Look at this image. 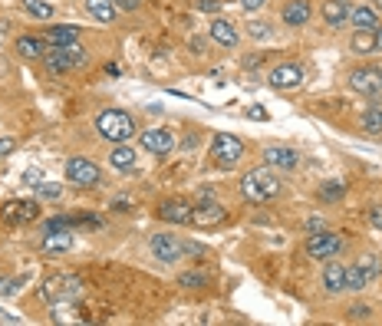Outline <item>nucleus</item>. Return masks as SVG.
Returning <instances> with one entry per match:
<instances>
[{
	"mask_svg": "<svg viewBox=\"0 0 382 326\" xmlns=\"http://www.w3.org/2000/svg\"><path fill=\"white\" fill-rule=\"evenodd\" d=\"M281 178L273 175L271 165H264V168H251V172L244 175V182H241V194L247 198V201L254 204H264V201H271V198H277L281 194Z\"/></svg>",
	"mask_w": 382,
	"mask_h": 326,
	"instance_id": "1",
	"label": "nucleus"
},
{
	"mask_svg": "<svg viewBox=\"0 0 382 326\" xmlns=\"http://www.w3.org/2000/svg\"><path fill=\"white\" fill-rule=\"evenodd\" d=\"M43 66L50 76H60V73L70 70H86L90 66V53L82 50L80 43H70V46H50L47 56H43Z\"/></svg>",
	"mask_w": 382,
	"mask_h": 326,
	"instance_id": "2",
	"label": "nucleus"
},
{
	"mask_svg": "<svg viewBox=\"0 0 382 326\" xmlns=\"http://www.w3.org/2000/svg\"><path fill=\"white\" fill-rule=\"evenodd\" d=\"M96 129H99V135L106 142L116 145V142H125V139L135 135V119L129 113H122V109H106L96 119Z\"/></svg>",
	"mask_w": 382,
	"mask_h": 326,
	"instance_id": "3",
	"label": "nucleus"
},
{
	"mask_svg": "<svg viewBox=\"0 0 382 326\" xmlns=\"http://www.w3.org/2000/svg\"><path fill=\"white\" fill-rule=\"evenodd\" d=\"M82 290V280L76 274H53L47 284L40 287V294L47 303H66L73 296H80Z\"/></svg>",
	"mask_w": 382,
	"mask_h": 326,
	"instance_id": "4",
	"label": "nucleus"
},
{
	"mask_svg": "<svg viewBox=\"0 0 382 326\" xmlns=\"http://www.w3.org/2000/svg\"><path fill=\"white\" fill-rule=\"evenodd\" d=\"M66 182L80 184V188H96V184L102 182V172L92 158H86V155H73L70 162H66Z\"/></svg>",
	"mask_w": 382,
	"mask_h": 326,
	"instance_id": "5",
	"label": "nucleus"
},
{
	"mask_svg": "<svg viewBox=\"0 0 382 326\" xmlns=\"http://www.w3.org/2000/svg\"><path fill=\"white\" fill-rule=\"evenodd\" d=\"M379 270L382 267L376 257H359L352 267H346V290H352V294H356V290H366V287L379 277Z\"/></svg>",
	"mask_w": 382,
	"mask_h": 326,
	"instance_id": "6",
	"label": "nucleus"
},
{
	"mask_svg": "<svg viewBox=\"0 0 382 326\" xmlns=\"http://www.w3.org/2000/svg\"><path fill=\"white\" fill-rule=\"evenodd\" d=\"M241 155H244V142H241V139H234V135H228V132L214 135V142H211V158H214V165H221V168H231V165L241 162Z\"/></svg>",
	"mask_w": 382,
	"mask_h": 326,
	"instance_id": "7",
	"label": "nucleus"
},
{
	"mask_svg": "<svg viewBox=\"0 0 382 326\" xmlns=\"http://www.w3.org/2000/svg\"><path fill=\"white\" fill-rule=\"evenodd\" d=\"M343 251V237L340 234H330V231H316V234L307 237V254L313 261H330Z\"/></svg>",
	"mask_w": 382,
	"mask_h": 326,
	"instance_id": "8",
	"label": "nucleus"
},
{
	"mask_svg": "<svg viewBox=\"0 0 382 326\" xmlns=\"http://www.w3.org/2000/svg\"><path fill=\"white\" fill-rule=\"evenodd\" d=\"M4 221L7 225H30L40 218V201H30V198H17V201L4 204Z\"/></svg>",
	"mask_w": 382,
	"mask_h": 326,
	"instance_id": "9",
	"label": "nucleus"
},
{
	"mask_svg": "<svg viewBox=\"0 0 382 326\" xmlns=\"http://www.w3.org/2000/svg\"><path fill=\"white\" fill-rule=\"evenodd\" d=\"M350 89L359 92V96H376V92H382V70H376V66H359V70H352Z\"/></svg>",
	"mask_w": 382,
	"mask_h": 326,
	"instance_id": "10",
	"label": "nucleus"
},
{
	"mask_svg": "<svg viewBox=\"0 0 382 326\" xmlns=\"http://www.w3.org/2000/svg\"><path fill=\"white\" fill-rule=\"evenodd\" d=\"M149 247H152V254H155V261H161V264H171V261H178L185 254V244L175 234H152Z\"/></svg>",
	"mask_w": 382,
	"mask_h": 326,
	"instance_id": "11",
	"label": "nucleus"
},
{
	"mask_svg": "<svg viewBox=\"0 0 382 326\" xmlns=\"http://www.w3.org/2000/svg\"><path fill=\"white\" fill-rule=\"evenodd\" d=\"M271 86L273 89H297L303 82V66L300 63H281V66H273L271 70Z\"/></svg>",
	"mask_w": 382,
	"mask_h": 326,
	"instance_id": "12",
	"label": "nucleus"
},
{
	"mask_svg": "<svg viewBox=\"0 0 382 326\" xmlns=\"http://www.w3.org/2000/svg\"><path fill=\"white\" fill-rule=\"evenodd\" d=\"M142 149L152 155H171V149H175V135H171V129H145L142 132Z\"/></svg>",
	"mask_w": 382,
	"mask_h": 326,
	"instance_id": "13",
	"label": "nucleus"
},
{
	"mask_svg": "<svg viewBox=\"0 0 382 326\" xmlns=\"http://www.w3.org/2000/svg\"><path fill=\"white\" fill-rule=\"evenodd\" d=\"M264 162L271 165V168L293 172V168L300 165V155H297V149H287V145H267V149H264Z\"/></svg>",
	"mask_w": 382,
	"mask_h": 326,
	"instance_id": "14",
	"label": "nucleus"
},
{
	"mask_svg": "<svg viewBox=\"0 0 382 326\" xmlns=\"http://www.w3.org/2000/svg\"><path fill=\"white\" fill-rule=\"evenodd\" d=\"M191 211H195V204L181 201V198H168V201H161V208H159V214L168 225H191Z\"/></svg>",
	"mask_w": 382,
	"mask_h": 326,
	"instance_id": "15",
	"label": "nucleus"
},
{
	"mask_svg": "<svg viewBox=\"0 0 382 326\" xmlns=\"http://www.w3.org/2000/svg\"><path fill=\"white\" fill-rule=\"evenodd\" d=\"M224 218H228V211L218 201H202V204H195V211H191V225L211 227L218 221H224Z\"/></svg>",
	"mask_w": 382,
	"mask_h": 326,
	"instance_id": "16",
	"label": "nucleus"
},
{
	"mask_svg": "<svg viewBox=\"0 0 382 326\" xmlns=\"http://www.w3.org/2000/svg\"><path fill=\"white\" fill-rule=\"evenodd\" d=\"M352 53H359V56H369L382 46V30H356L352 33Z\"/></svg>",
	"mask_w": 382,
	"mask_h": 326,
	"instance_id": "17",
	"label": "nucleus"
},
{
	"mask_svg": "<svg viewBox=\"0 0 382 326\" xmlns=\"http://www.w3.org/2000/svg\"><path fill=\"white\" fill-rule=\"evenodd\" d=\"M310 13H313L310 0H290V4L283 7V23H287V27H303V23L310 20Z\"/></svg>",
	"mask_w": 382,
	"mask_h": 326,
	"instance_id": "18",
	"label": "nucleus"
},
{
	"mask_svg": "<svg viewBox=\"0 0 382 326\" xmlns=\"http://www.w3.org/2000/svg\"><path fill=\"white\" fill-rule=\"evenodd\" d=\"M323 20L330 27H343L350 20V0H326L323 4Z\"/></svg>",
	"mask_w": 382,
	"mask_h": 326,
	"instance_id": "19",
	"label": "nucleus"
},
{
	"mask_svg": "<svg viewBox=\"0 0 382 326\" xmlns=\"http://www.w3.org/2000/svg\"><path fill=\"white\" fill-rule=\"evenodd\" d=\"M211 40L218 43V46H228V50H231V46H238V30H234L231 23L228 20H221V17H214L211 20Z\"/></svg>",
	"mask_w": 382,
	"mask_h": 326,
	"instance_id": "20",
	"label": "nucleus"
},
{
	"mask_svg": "<svg viewBox=\"0 0 382 326\" xmlns=\"http://www.w3.org/2000/svg\"><path fill=\"white\" fill-rule=\"evenodd\" d=\"M356 30H379V13L372 7H350V20Z\"/></svg>",
	"mask_w": 382,
	"mask_h": 326,
	"instance_id": "21",
	"label": "nucleus"
},
{
	"mask_svg": "<svg viewBox=\"0 0 382 326\" xmlns=\"http://www.w3.org/2000/svg\"><path fill=\"white\" fill-rule=\"evenodd\" d=\"M43 40L50 43V46H70V43H80V27H50V30L43 33Z\"/></svg>",
	"mask_w": 382,
	"mask_h": 326,
	"instance_id": "22",
	"label": "nucleus"
},
{
	"mask_svg": "<svg viewBox=\"0 0 382 326\" xmlns=\"http://www.w3.org/2000/svg\"><path fill=\"white\" fill-rule=\"evenodd\" d=\"M17 53H20L23 60H43V56H47V40H43V37H30V33H27V37H20V40H17Z\"/></svg>",
	"mask_w": 382,
	"mask_h": 326,
	"instance_id": "23",
	"label": "nucleus"
},
{
	"mask_svg": "<svg viewBox=\"0 0 382 326\" xmlns=\"http://www.w3.org/2000/svg\"><path fill=\"white\" fill-rule=\"evenodd\" d=\"M86 13L96 17L99 23H116L119 7H116V0H86Z\"/></svg>",
	"mask_w": 382,
	"mask_h": 326,
	"instance_id": "24",
	"label": "nucleus"
},
{
	"mask_svg": "<svg viewBox=\"0 0 382 326\" xmlns=\"http://www.w3.org/2000/svg\"><path fill=\"white\" fill-rule=\"evenodd\" d=\"M323 287H326V294H343V290H346V267L326 264V270H323Z\"/></svg>",
	"mask_w": 382,
	"mask_h": 326,
	"instance_id": "25",
	"label": "nucleus"
},
{
	"mask_svg": "<svg viewBox=\"0 0 382 326\" xmlns=\"http://www.w3.org/2000/svg\"><path fill=\"white\" fill-rule=\"evenodd\" d=\"M135 158H139V152H135V149H129L125 142H116V145H112V155H109L112 168H122V172H129L132 165H135Z\"/></svg>",
	"mask_w": 382,
	"mask_h": 326,
	"instance_id": "26",
	"label": "nucleus"
},
{
	"mask_svg": "<svg viewBox=\"0 0 382 326\" xmlns=\"http://www.w3.org/2000/svg\"><path fill=\"white\" fill-rule=\"evenodd\" d=\"M70 247H73L70 231H47V234H43V251H50V254H63V251H70Z\"/></svg>",
	"mask_w": 382,
	"mask_h": 326,
	"instance_id": "27",
	"label": "nucleus"
},
{
	"mask_svg": "<svg viewBox=\"0 0 382 326\" xmlns=\"http://www.w3.org/2000/svg\"><path fill=\"white\" fill-rule=\"evenodd\" d=\"M343 194H346V184L343 182H323L320 184V201H326V204H333V201H343Z\"/></svg>",
	"mask_w": 382,
	"mask_h": 326,
	"instance_id": "28",
	"label": "nucleus"
},
{
	"mask_svg": "<svg viewBox=\"0 0 382 326\" xmlns=\"http://www.w3.org/2000/svg\"><path fill=\"white\" fill-rule=\"evenodd\" d=\"M23 11L30 13V17H37V20H53V7L50 4H43V0H23Z\"/></svg>",
	"mask_w": 382,
	"mask_h": 326,
	"instance_id": "29",
	"label": "nucleus"
},
{
	"mask_svg": "<svg viewBox=\"0 0 382 326\" xmlns=\"http://www.w3.org/2000/svg\"><path fill=\"white\" fill-rule=\"evenodd\" d=\"M362 129L369 135H379L382 132V109H369V113L362 115Z\"/></svg>",
	"mask_w": 382,
	"mask_h": 326,
	"instance_id": "30",
	"label": "nucleus"
},
{
	"mask_svg": "<svg viewBox=\"0 0 382 326\" xmlns=\"http://www.w3.org/2000/svg\"><path fill=\"white\" fill-rule=\"evenodd\" d=\"M178 287H185V290H202V287H208V277L198 274V270H195V274H181Z\"/></svg>",
	"mask_w": 382,
	"mask_h": 326,
	"instance_id": "31",
	"label": "nucleus"
},
{
	"mask_svg": "<svg viewBox=\"0 0 382 326\" xmlns=\"http://www.w3.org/2000/svg\"><path fill=\"white\" fill-rule=\"evenodd\" d=\"M247 33H251L254 40H271V37H273L271 23H264V20H251V23H247Z\"/></svg>",
	"mask_w": 382,
	"mask_h": 326,
	"instance_id": "32",
	"label": "nucleus"
},
{
	"mask_svg": "<svg viewBox=\"0 0 382 326\" xmlns=\"http://www.w3.org/2000/svg\"><path fill=\"white\" fill-rule=\"evenodd\" d=\"M37 192L43 194V198H53V201H60V194H63V188L56 182H37Z\"/></svg>",
	"mask_w": 382,
	"mask_h": 326,
	"instance_id": "33",
	"label": "nucleus"
},
{
	"mask_svg": "<svg viewBox=\"0 0 382 326\" xmlns=\"http://www.w3.org/2000/svg\"><path fill=\"white\" fill-rule=\"evenodd\" d=\"M23 277H11V280H0V296H13L17 290H20Z\"/></svg>",
	"mask_w": 382,
	"mask_h": 326,
	"instance_id": "34",
	"label": "nucleus"
},
{
	"mask_svg": "<svg viewBox=\"0 0 382 326\" xmlns=\"http://www.w3.org/2000/svg\"><path fill=\"white\" fill-rule=\"evenodd\" d=\"M369 225L376 227V231H382V204H372L369 208Z\"/></svg>",
	"mask_w": 382,
	"mask_h": 326,
	"instance_id": "35",
	"label": "nucleus"
},
{
	"mask_svg": "<svg viewBox=\"0 0 382 326\" xmlns=\"http://www.w3.org/2000/svg\"><path fill=\"white\" fill-rule=\"evenodd\" d=\"M198 11H204V13H218V11H221V0H198Z\"/></svg>",
	"mask_w": 382,
	"mask_h": 326,
	"instance_id": "36",
	"label": "nucleus"
},
{
	"mask_svg": "<svg viewBox=\"0 0 382 326\" xmlns=\"http://www.w3.org/2000/svg\"><path fill=\"white\" fill-rule=\"evenodd\" d=\"M247 119H257V123H261V119H267V109H264V106H251V109H247Z\"/></svg>",
	"mask_w": 382,
	"mask_h": 326,
	"instance_id": "37",
	"label": "nucleus"
},
{
	"mask_svg": "<svg viewBox=\"0 0 382 326\" xmlns=\"http://www.w3.org/2000/svg\"><path fill=\"white\" fill-rule=\"evenodd\" d=\"M264 4H267V0H241V7H244V11H247V13H254V11H261Z\"/></svg>",
	"mask_w": 382,
	"mask_h": 326,
	"instance_id": "38",
	"label": "nucleus"
},
{
	"mask_svg": "<svg viewBox=\"0 0 382 326\" xmlns=\"http://www.w3.org/2000/svg\"><path fill=\"white\" fill-rule=\"evenodd\" d=\"M13 149H17V142H13V139H0V158H4V155H11Z\"/></svg>",
	"mask_w": 382,
	"mask_h": 326,
	"instance_id": "39",
	"label": "nucleus"
},
{
	"mask_svg": "<svg viewBox=\"0 0 382 326\" xmlns=\"http://www.w3.org/2000/svg\"><path fill=\"white\" fill-rule=\"evenodd\" d=\"M139 4H142V0H116V7H119V11H139Z\"/></svg>",
	"mask_w": 382,
	"mask_h": 326,
	"instance_id": "40",
	"label": "nucleus"
},
{
	"mask_svg": "<svg viewBox=\"0 0 382 326\" xmlns=\"http://www.w3.org/2000/svg\"><path fill=\"white\" fill-rule=\"evenodd\" d=\"M188 46H191V53H198V56H202V53H204V40H198V37H191V40H188Z\"/></svg>",
	"mask_w": 382,
	"mask_h": 326,
	"instance_id": "41",
	"label": "nucleus"
},
{
	"mask_svg": "<svg viewBox=\"0 0 382 326\" xmlns=\"http://www.w3.org/2000/svg\"><path fill=\"white\" fill-rule=\"evenodd\" d=\"M350 313H352V320H366V316H369V306H352Z\"/></svg>",
	"mask_w": 382,
	"mask_h": 326,
	"instance_id": "42",
	"label": "nucleus"
},
{
	"mask_svg": "<svg viewBox=\"0 0 382 326\" xmlns=\"http://www.w3.org/2000/svg\"><path fill=\"white\" fill-rule=\"evenodd\" d=\"M307 231H310V234L323 231V221H320V218H310V221H307Z\"/></svg>",
	"mask_w": 382,
	"mask_h": 326,
	"instance_id": "43",
	"label": "nucleus"
},
{
	"mask_svg": "<svg viewBox=\"0 0 382 326\" xmlns=\"http://www.w3.org/2000/svg\"><path fill=\"white\" fill-rule=\"evenodd\" d=\"M372 4H376V7H379V11H382V0H372Z\"/></svg>",
	"mask_w": 382,
	"mask_h": 326,
	"instance_id": "44",
	"label": "nucleus"
},
{
	"mask_svg": "<svg viewBox=\"0 0 382 326\" xmlns=\"http://www.w3.org/2000/svg\"><path fill=\"white\" fill-rule=\"evenodd\" d=\"M0 40H4V27H0Z\"/></svg>",
	"mask_w": 382,
	"mask_h": 326,
	"instance_id": "45",
	"label": "nucleus"
}]
</instances>
